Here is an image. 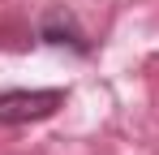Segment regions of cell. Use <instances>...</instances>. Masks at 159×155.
I'll list each match as a JSON object with an SVG mask.
<instances>
[{
	"mask_svg": "<svg viewBox=\"0 0 159 155\" xmlns=\"http://www.w3.org/2000/svg\"><path fill=\"white\" fill-rule=\"evenodd\" d=\"M39 35H43V43H56V48H73V52H90L86 43V35H82L78 17L65 9V4H56L43 13V22H39Z\"/></svg>",
	"mask_w": 159,
	"mask_h": 155,
	"instance_id": "obj_2",
	"label": "cell"
},
{
	"mask_svg": "<svg viewBox=\"0 0 159 155\" xmlns=\"http://www.w3.org/2000/svg\"><path fill=\"white\" fill-rule=\"evenodd\" d=\"M65 91H0V125H30V121H48L52 112L65 108Z\"/></svg>",
	"mask_w": 159,
	"mask_h": 155,
	"instance_id": "obj_1",
	"label": "cell"
}]
</instances>
